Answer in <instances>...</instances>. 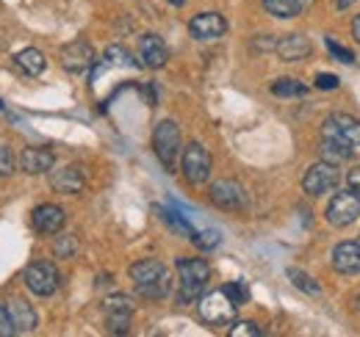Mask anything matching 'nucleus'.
I'll return each mask as SVG.
<instances>
[{
    "label": "nucleus",
    "instance_id": "nucleus-1",
    "mask_svg": "<svg viewBox=\"0 0 360 337\" xmlns=\"http://www.w3.org/2000/svg\"><path fill=\"white\" fill-rule=\"evenodd\" d=\"M175 268H178V279H180V293H178L180 304H188V301L200 298V293L205 291V285L211 279L208 263L200 260V257H180Z\"/></svg>",
    "mask_w": 360,
    "mask_h": 337
},
{
    "label": "nucleus",
    "instance_id": "nucleus-2",
    "mask_svg": "<svg viewBox=\"0 0 360 337\" xmlns=\"http://www.w3.org/2000/svg\"><path fill=\"white\" fill-rule=\"evenodd\" d=\"M22 285L34 296L47 298V296H53L58 291L61 274H58V268H56L50 260H37V263H31V265L22 271Z\"/></svg>",
    "mask_w": 360,
    "mask_h": 337
},
{
    "label": "nucleus",
    "instance_id": "nucleus-3",
    "mask_svg": "<svg viewBox=\"0 0 360 337\" xmlns=\"http://www.w3.org/2000/svg\"><path fill=\"white\" fill-rule=\"evenodd\" d=\"M197 310H200V318L208 324V326H225L230 324L233 318H236V310H238V304L225 293V288L222 291H211V293H205L200 298V304H197Z\"/></svg>",
    "mask_w": 360,
    "mask_h": 337
},
{
    "label": "nucleus",
    "instance_id": "nucleus-4",
    "mask_svg": "<svg viewBox=\"0 0 360 337\" xmlns=\"http://www.w3.org/2000/svg\"><path fill=\"white\" fill-rule=\"evenodd\" d=\"M153 150L158 155V161L164 164V168H175L180 155V127L172 119H164L158 122L153 130Z\"/></svg>",
    "mask_w": 360,
    "mask_h": 337
},
{
    "label": "nucleus",
    "instance_id": "nucleus-5",
    "mask_svg": "<svg viewBox=\"0 0 360 337\" xmlns=\"http://www.w3.org/2000/svg\"><path fill=\"white\" fill-rule=\"evenodd\" d=\"M180 168H183V177L191 185L208 183V177H211V155H208V150L202 144H197V141L186 144V150L180 155Z\"/></svg>",
    "mask_w": 360,
    "mask_h": 337
},
{
    "label": "nucleus",
    "instance_id": "nucleus-6",
    "mask_svg": "<svg viewBox=\"0 0 360 337\" xmlns=\"http://www.w3.org/2000/svg\"><path fill=\"white\" fill-rule=\"evenodd\" d=\"M324 138L330 141H338V144H347V147H358L360 144V119L358 117H349V114H330L321 125Z\"/></svg>",
    "mask_w": 360,
    "mask_h": 337
},
{
    "label": "nucleus",
    "instance_id": "nucleus-7",
    "mask_svg": "<svg viewBox=\"0 0 360 337\" xmlns=\"http://www.w3.org/2000/svg\"><path fill=\"white\" fill-rule=\"evenodd\" d=\"M105 326L114 335H125L131 329V315H134V298L125 293H114L105 298Z\"/></svg>",
    "mask_w": 360,
    "mask_h": 337
},
{
    "label": "nucleus",
    "instance_id": "nucleus-8",
    "mask_svg": "<svg viewBox=\"0 0 360 337\" xmlns=\"http://www.w3.org/2000/svg\"><path fill=\"white\" fill-rule=\"evenodd\" d=\"M338 183H341V171H338L335 164H327V161L314 164V166L305 171V177H302V188L311 197H321V194L333 191Z\"/></svg>",
    "mask_w": 360,
    "mask_h": 337
},
{
    "label": "nucleus",
    "instance_id": "nucleus-9",
    "mask_svg": "<svg viewBox=\"0 0 360 337\" xmlns=\"http://www.w3.org/2000/svg\"><path fill=\"white\" fill-rule=\"evenodd\" d=\"M208 197H211V202H214L219 211L238 213L247 208V194H244V188H241L236 180H217V183L211 185Z\"/></svg>",
    "mask_w": 360,
    "mask_h": 337
},
{
    "label": "nucleus",
    "instance_id": "nucleus-10",
    "mask_svg": "<svg viewBox=\"0 0 360 337\" xmlns=\"http://www.w3.org/2000/svg\"><path fill=\"white\" fill-rule=\"evenodd\" d=\"M360 216V197L355 191H344L335 194L327 205V221L333 227H349L352 221H358Z\"/></svg>",
    "mask_w": 360,
    "mask_h": 337
},
{
    "label": "nucleus",
    "instance_id": "nucleus-11",
    "mask_svg": "<svg viewBox=\"0 0 360 337\" xmlns=\"http://www.w3.org/2000/svg\"><path fill=\"white\" fill-rule=\"evenodd\" d=\"M225 31H227V22L219 11H202V14H197V17L188 22V34H191L197 42L219 39Z\"/></svg>",
    "mask_w": 360,
    "mask_h": 337
},
{
    "label": "nucleus",
    "instance_id": "nucleus-12",
    "mask_svg": "<svg viewBox=\"0 0 360 337\" xmlns=\"http://www.w3.org/2000/svg\"><path fill=\"white\" fill-rule=\"evenodd\" d=\"M58 58H61V67H64L67 72H75V75H78V72H86L91 64H94V50H91L89 42L75 39V42L61 47Z\"/></svg>",
    "mask_w": 360,
    "mask_h": 337
},
{
    "label": "nucleus",
    "instance_id": "nucleus-13",
    "mask_svg": "<svg viewBox=\"0 0 360 337\" xmlns=\"http://www.w3.org/2000/svg\"><path fill=\"white\" fill-rule=\"evenodd\" d=\"M67 221V213L58 205H39L37 211L31 213V224L39 235H58L61 227Z\"/></svg>",
    "mask_w": 360,
    "mask_h": 337
},
{
    "label": "nucleus",
    "instance_id": "nucleus-14",
    "mask_svg": "<svg viewBox=\"0 0 360 337\" xmlns=\"http://www.w3.org/2000/svg\"><path fill=\"white\" fill-rule=\"evenodd\" d=\"M84 183H86V177H84V168L81 166H64L58 168V171H53V177H50L53 191L67 194V197L81 194L84 191Z\"/></svg>",
    "mask_w": 360,
    "mask_h": 337
},
{
    "label": "nucleus",
    "instance_id": "nucleus-15",
    "mask_svg": "<svg viewBox=\"0 0 360 337\" xmlns=\"http://www.w3.org/2000/svg\"><path fill=\"white\" fill-rule=\"evenodd\" d=\"M56 164V152L50 147H28L20 155V168L25 174H45Z\"/></svg>",
    "mask_w": 360,
    "mask_h": 337
},
{
    "label": "nucleus",
    "instance_id": "nucleus-16",
    "mask_svg": "<svg viewBox=\"0 0 360 337\" xmlns=\"http://www.w3.org/2000/svg\"><path fill=\"white\" fill-rule=\"evenodd\" d=\"M333 268L338 274H360V244L358 241H344L333 249Z\"/></svg>",
    "mask_w": 360,
    "mask_h": 337
},
{
    "label": "nucleus",
    "instance_id": "nucleus-17",
    "mask_svg": "<svg viewBox=\"0 0 360 337\" xmlns=\"http://www.w3.org/2000/svg\"><path fill=\"white\" fill-rule=\"evenodd\" d=\"M139 58H141L144 67H150V70H161V67L167 64L169 53H167V44L161 42V37L147 34V37L139 39Z\"/></svg>",
    "mask_w": 360,
    "mask_h": 337
},
{
    "label": "nucleus",
    "instance_id": "nucleus-18",
    "mask_svg": "<svg viewBox=\"0 0 360 337\" xmlns=\"http://www.w3.org/2000/svg\"><path fill=\"white\" fill-rule=\"evenodd\" d=\"M311 50H314V47L308 42V37H302V34H288V37H283V39L274 42V53H277L283 61H288V64L308 58Z\"/></svg>",
    "mask_w": 360,
    "mask_h": 337
},
{
    "label": "nucleus",
    "instance_id": "nucleus-19",
    "mask_svg": "<svg viewBox=\"0 0 360 337\" xmlns=\"http://www.w3.org/2000/svg\"><path fill=\"white\" fill-rule=\"evenodd\" d=\"M8 315H11V324H14V335H28V332H34L37 329V312H34V307L25 301V298H11L8 301Z\"/></svg>",
    "mask_w": 360,
    "mask_h": 337
},
{
    "label": "nucleus",
    "instance_id": "nucleus-20",
    "mask_svg": "<svg viewBox=\"0 0 360 337\" xmlns=\"http://www.w3.org/2000/svg\"><path fill=\"white\" fill-rule=\"evenodd\" d=\"M128 274H131V279H134L136 285H147V282H155V279L167 277L169 271H167V265H164L161 260L147 257V260H136Z\"/></svg>",
    "mask_w": 360,
    "mask_h": 337
},
{
    "label": "nucleus",
    "instance_id": "nucleus-21",
    "mask_svg": "<svg viewBox=\"0 0 360 337\" xmlns=\"http://www.w3.org/2000/svg\"><path fill=\"white\" fill-rule=\"evenodd\" d=\"M14 61H17V67H20L22 72H28V75H42L47 67L42 50H37V47H25V50H20V53L14 55Z\"/></svg>",
    "mask_w": 360,
    "mask_h": 337
},
{
    "label": "nucleus",
    "instance_id": "nucleus-22",
    "mask_svg": "<svg viewBox=\"0 0 360 337\" xmlns=\"http://www.w3.org/2000/svg\"><path fill=\"white\" fill-rule=\"evenodd\" d=\"M319 152H321V161L338 166V164H344V161H349V158L355 155V147H347V144H338V141L324 138L321 147H319Z\"/></svg>",
    "mask_w": 360,
    "mask_h": 337
},
{
    "label": "nucleus",
    "instance_id": "nucleus-23",
    "mask_svg": "<svg viewBox=\"0 0 360 337\" xmlns=\"http://www.w3.org/2000/svg\"><path fill=\"white\" fill-rule=\"evenodd\" d=\"M264 8L271 17H280V20H291L305 11V6L300 0H264Z\"/></svg>",
    "mask_w": 360,
    "mask_h": 337
},
{
    "label": "nucleus",
    "instance_id": "nucleus-24",
    "mask_svg": "<svg viewBox=\"0 0 360 337\" xmlns=\"http://www.w3.org/2000/svg\"><path fill=\"white\" fill-rule=\"evenodd\" d=\"M172 291V282H169V274L167 277H161V279H155V282H147V285H136V293L141 296V298H153V301H158V298H167Z\"/></svg>",
    "mask_w": 360,
    "mask_h": 337
},
{
    "label": "nucleus",
    "instance_id": "nucleus-25",
    "mask_svg": "<svg viewBox=\"0 0 360 337\" xmlns=\"http://www.w3.org/2000/svg\"><path fill=\"white\" fill-rule=\"evenodd\" d=\"M271 94L274 97H305L308 94V86L300 84V81H294V78H280V81H274L271 84Z\"/></svg>",
    "mask_w": 360,
    "mask_h": 337
},
{
    "label": "nucleus",
    "instance_id": "nucleus-26",
    "mask_svg": "<svg viewBox=\"0 0 360 337\" xmlns=\"http://www.w3.org/2000/svg\"><path fill=\"white\" fill-rule=\"evenodd\" d=\"M75 252H78V238L75 235H58V238H53V254L58 260H67V257H72Z\"/></svg>",
    "mask_w": 360,
    "mask_h": 337
},
{
    "label": "nucleus",
    "instance_id": "nucleus-27",
    "mask_svg": "<svg viewBox=\"0 0 360 337\" xmlns=\"http://www.w3.org/2000/svg\"><path fill=\"white\" fill-rule=\"evenodd\" d=\"M288 279H291L300 291H305V293H311V296L321 293V288L314 282V277H308V274H305V271H300V268H288Z\"/></svg>",
    "mask_w": 360,
    "mask_h": 337
},
{
    "label": "nucleus",
    "instance_id": "nucleus-28",
    "mask_svg": "<svg viewBox=\"0 0 360 337\" xmlns=\"http://www.w3.org/2000/svg\"><path fill=\"white\" fill-rule=\"evenodd\" d=\"M105 61H111V64H120V67H134V55L125 50V47H120V44H111L108 50H105Z\"/></svg>",
    "mask_w": 360,
    "mask_h": 337
},
{
    "label": "nucleus",
    "instance_id": "nucleus-29",
    "mask_svg": "<svg viewBox=\"0 0 360 337\" xmlns=\"http://www.w3.org/2000/svg\"><path fill=\"white\" fill-rule=\"evenodd\" d=\"M324 44H327V50H330V55H333L335 61H341V64H352V61H355V55H352V50H347V47H341V44L335 42L333 37H327V39H324Z\"/></svg>",
    "mask_w": 360,
    "mask_h": 337
},
{
    "label": "nucleus",
    "instance_id": "nucleus-30",
    "mask_svg": "<svg viewBox=\"0 0 360 337\" xmlns=\"http://www.w3.org/2000/svg\"><path fill=\"white\" fill-rule=\"evenodd\" d=\"M191 241L200 246V249H214L219 244V232L217 230H205V232H191Z\"/></svg>",
    "mask_w": 360,
    "mask_h": 337
},
{
    "label": "nucleus",
    "instance_id": "nucleus-31",
    "mask_svg": "<svg viewBox=\"0 0 360 337\" xmlns=\"http://www.w3.org/2000/svg\"><path fill=\"white\" fill-rule=\"evenodd\" d=\"M14 152H11V147L8 144H0V177H8L11 171H14Z\"/></svg>",
    "mask_w": 360,
    "mask_h": 337
},
{
    "label": "nucleus",
    "instance_id": "nucleus-32",
    "mask_svg": "<svg viewBox=\"0 0 360 337\" xmlns=\"http://www.w3.org/2000/svg\"><path fill=\"white\" fill-rule=\"evenodd\" d=\"M258 335H261V329L252 321H238V324L230 326V337H258Z\"/></svg>",
    "mask_w": 360,
    "mask_h": 337
},
{
    "label": "nucleus",
    "instance_id": "nucleus-33",
    "mask_svg": "<svg viewBox=\"0 0 360 337\" xmlns=\"http://www.w3.org/2000/svg\"><path fill=\"white\" fill-rule=\"evenodd\" d=\"M225 293L230 296L238 307H241V304L247 301V296H250L247 293V288H244V282H230V285H225Z\"/></svg>",
    "mask_w": 360,
    "mask_h": 337
},
{
    "label": "nucleus",
    "instance_id": "nucleus-34",
    "mask_svg": "<svg viewBox=\"0 0 360 337\" xmlns=\"http://www.w3.org/2000/svg\"><path fill=\"white\" fill-rule=\"evenodd\" d=\"M14 335V324H11V315L6 310V304H0V337H11Z\"/></svg>",
    "mask_w": 360,
    "mask_h": 337
},
{
    "label": "nucleus",
    "instance_id": "nucleus-35",
    "mask_svg": "<svg viewBox=\"0 0 360 337\" xmlns=\"http://www.w3.org/2000/svg\"><path fill=\"white\" fill-rule=\"evenodd\" d=\"M338 84H341V81H338L335 75H324V72H321V75H316V86H319V88H324V91L338 88Z\"/></svg>",
    "mask_w": 360,
    "mask_h": 337
},
{
    "label": "nucleus",
    "instance_id": "nucleus-36",
    "mask_svg": "<svg viewBox=\"0 0 360 337\" xmlns=\"http://www.w3.org/2000/svg\"><path fill=\"white\" fill-rule=\"evenodd\" d=\"M347 185H349V191H355V194L360 197V166L349 168V174H347Z\"/></svg>",
    "mask_w": 360,
    "mask_h": 337
},
{
    "label": "nucleus",
    "instance_id": "nucleus-37",
    "mask_svg": "<svg viewBox=\"0 0 360 337\" xmlns=\"http://www.w3.org/2000/svg\"><path fill=\"white\" fill-rule=\"evenodd\" d=\"M352 34H355V39L360 44V17H355V22H352Z\"/></svg>",
    "mask_w": 360,
    "mask_h": 337
},
{
    "label": "nucleus",
    "instance_id": "nucleus-38",
    "mask_svg": "<svg viewBox=\"0 0 360 337\" xmlns=\"http://www.w3.org/2000/svg\"><path fill=\"white\" fill-rule=\"evenodd\" d=\"M352 3H355V0H335V6H338V8H349Z\"/></svg>",
    "mask_w": 360,
    "mask_h": 337
},
{
    "label": "nucleus",
    "instance_id": "nucleus-39",
    "mask_svg": "<svg viewBox=\"0 0 360 337\" xmlns=\"http://www.w3.org/2000/svg\"><path fill=\"white\" fill-rule=\"evenodd\" d=\"M167 3H169V6H178V8H180V6L186 3V0H167Z\"/></svg>",
    "mask_w": 360,
    "mask_h": 337
},
{
    "label": "nucleus",
    "instance_id": "nucleus-40",
    "mask_svg": "<svg viewBox=\"0 0 360 337\" xmlns=\"http://www.w3.org/2000/svg\"><path fill=\"white\" fill-rule=\"evenodd\" d=\"M300 3H302V6H305V8H308V6H311V3H314V0H300Z\"/></svg>",
    "mask_w": 360,
    "mask_h": 337
},
{
    "label": "nucleus",
    "instance_id": "nucleus-41",
    "mask_svg": "<svg viewBox=\"0 0 360 337\" xmlns=\"http://www.w3.org/2000/svg\"><path fill=\"white\" fill-rule=\"evenodd\" d=\"M358 310H360V296H358Z\"/></svg>",
    "mask_w": 360,
    "mask_h": 337
},
{
    "label": "nucleus",
    "instance_id": "nucleus-42",
    "mask_svg": "<svg viewBox=\"0 0 360 337\" xmlns=\"http://www.w3.org/2000/svg\"><path fill=\"white\" fill-rule=\"evenodd\" d=\"M0 108H3V105H0Z\"/></svg>",
    "mask_w": 360,
    "mask_h": 337
}]
</instances>
